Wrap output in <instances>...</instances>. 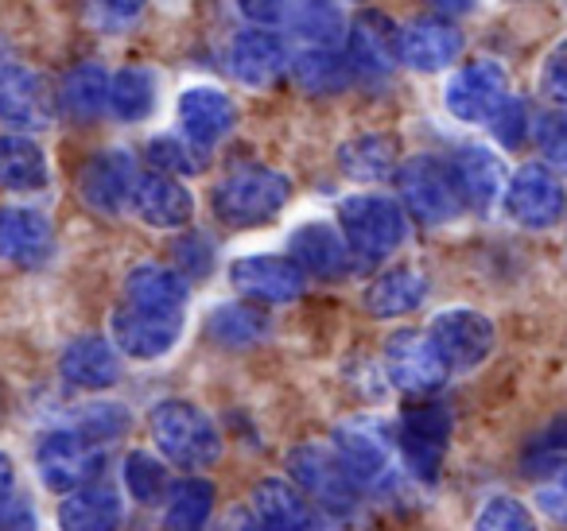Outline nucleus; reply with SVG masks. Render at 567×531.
<instances>
[{"label":"nucleus","instance_id":"nucleus-11","mask_svg":"<svg viewBox=\"0 0 567 531\" xmlns=\"http://www.w3.org/2000/svg\"><path fill=\"white\" fill-rule=\"evenodd\" d=\"M396 43H401V28L393 20L381 17V12H362L347 28V48H342L350 59V71H354V82H370V86L385 82L401 63Z\"/></svg>","mask_w":567,"mask_h":531},{"label":"nucleus","instance_id":"nucleus-19","mask_svg":"<svg viewBox=\"0 0 567 531\" xmlns=\"http://www.w3.org/2000/svg\"><path fill=\"white\" fill-rule=\"evenodd\" d=\"M229 71L245 86H272L284 71H288V48L276 32L268 28H241V32L229 40Z\"/></svg>","mask_w":567,"mask_h":531},{"label":"nucleus","instance_id":"nucleus-22","mask_svg":"<svg viewBox=\"0 0 567 531\" xmlns=\"http://www.w3.org/2000/svg\"><path fill=\"white\" fill-rule=\"evenodd\" d=\"M401 63L409 71L435 74L447 71L458 55H463V32L455 24H443V20H416V24L401 28Z\"/></svg>","mask_w":567,"mask_h":531},{"label":"nucleus","instance_id":"nucleus-25","mask_svg":"<svg viewBox=\"0 0 567 531\" xmlns=\"http://www.w3.org/2000/svg\"><path fill=\"white\" fill-rule=\"evenodd\" d=\"M59 373L74 388H110L121 381V357L105 337H74L59 357Z\"/></svg>","mask_w":567,"mask_h":531},{"label":"nucleus","instance_id":"nucleus-7","mask_svg":"<svg viewBox=\"0 0 567 531\" xmlns=\"http://www.w3.org/2000/svg\"><path fill=\"white\" fill-rule=\"evenodd\" d=\"M55 121V90L24 63H0V125L12 133H43Z\"/></svg>","mask_w":567,"mask_h":531},{"label":"nucleus","instance_id":"nucleus-51","mask_svg":"<svg viewBox=\"0 0 567 531\" xmlns=\"http://www.w3.org/2000/svg\"><path fill=\"white\" fill-rule=\"evenodd\" d=\"M4 531H35V523H32V512H28L24 504H17L12 512H4Z\"/></svg>","mask_w":567,"mask_h":531},{"label":"nucleus","instance_id":"nucleus-4","mask_svg":"<svg viewBox=\"0 0 567 531\" xmlns=\"http://www.w3.org/2000/svg\"><path fill=\"white\" fill-rule=\"evenodd\" d=\"M288 469H292V481L300 485L303 497L316 500L323 512L347 516L362 500V485L354 481L347 461L334 454V446H296Z\"/></svg>","mask_w":567,"mask_h":531},{"label":"nucleus","instance_id":"nucleus-46","mask_svg":"<svg viewBox=\"0 0 567 531\" xmlns=\"http://www.w3.org/2000/svg\"><path fill=\"white\" fill-rule=\"evenodd\" d=\"M175 260H179L183 275H195V280H203V275L210 272V241H206V237H198V233L179 237V241H175Z\"/></svg>","mask_w":567,"mask_h":531},{"label":"nucleus","instance_id":"nucleus-27","mask_svg":"<svg viewBox=\"0 0 567 531\" xmlns=\"http://www.w3.org/2000/svg\"><path fill=\"white\" fill-rule=\"evenodd\" d=\"M252 512L265 523V531H316L308 497L300 485H288L280 477H265L252 492Z\"/></svg>","mask_w":567,"mask_h":531},{"label":"nucleus","instance_id":"nucleus-24","mask_svg":"<svg viewBox=\"0 0 567 531\" xmlns=\"http://www.w3.org/2000/svg\"><path fill=\"white\" fill-rule=\"evenodd\" d=\"M288 252H292V260L303 268V272L319 275V280H339V275H347L350 264H354V257H350L342 233L331 226H323V221L296 229Z\"/></svg>","mask_w":567,"mask_h":531},{"label":"nucleus","instance_id":"nucleus-38","mask_svg":"<svg viewBox=\"0 0 567 531\" xmlns=\"http://www.w3.org/2000/svg\"><path fill=\"white\" fill-rule=\"evenodd\" d=\"M148 164L164 175H198L206 171V148L187 136H156L148 144Z\"/></svg>","mask_w":567,"mask_h":531},{"label":"nucleus","instance_id":"nucleus-16","mask_svg":"<svg viewBox=\"0 0 567 531\" xmlns=\"http://www.w3.org/2000/svg\"><path fill=\"white\" fill-rule=\"evenodd\" d=\"M136 164L128 152L110 148V152H97L82 164L79 175V190H82V202L97 214H121L128 202H133V187H136Z\"/></svg>","mask_w":567,"mask_h":531},{"label":"nucleus","instance_id":"nucleus-23","mask_svg":"<svg viewBox=\"0 0 567 531\" xmlns=\"http://www.w3.org/2000/svg\"><path fill=\"white\" fill-rule=\"evenodd\" d=\"M179 125H183V136L203 148L210 144L226 140L237 125V105L229 94L214 86H190L187 94L179 97Z\"/></svg>","mask_w":567,"mask_h":531},{"label":"nucleus","instance_id":"nucleus-30","mask_svg":"<svg viewBox=\"0 0 567 531\" xmlns=\"http://www.w3.org/2000/svg\"><path fill=\"white\" fill-rule=\"evenodd\" d=\"M339 167L358 183H381L396 175L401 167V152H396V136L389 133H362L339 148Z\"/></svg>","mask_w":567,"mask_h":531},{"label":"nucleus","instance_id":"nucleus-1","mask_svg":"<svg viewBox=\"0 0 567 531\" xmlns=\"http://www.w3.org/2000/svg\"><path fill=\"white\" fill-rule=\"evenodd\" d=\"M339 233L354 264L373 268L404 244L409 221L404 210L385 195H350L339 202Z\"/></svg>","mask_w":567,"mask_h":531},{"label":"nucleus","instance_id":"nucleus-17","mask_svg":"<svg viewBox=\"0 0 567 531\" xmlns=\"http://www.w3.org/2000/svg\"><path fill=\"white\" fill-rule=\"evenodd\" d=\"M229 283L249 303H296L303 295V268L292 257H241L229 268Z\"/></svg>","mask_w":567,"mask_h":531},{"label":"nucleus","instance_id":"nucleus-45","mask_svg":"<svg viewBox=\"0 0 567 531\" xmlns=\"http://www.w3.org/2000/svg\"><path fill=\"white\" fill-rule=\"evenodd\" d=\"M489 128H494V136L502 140V148H517L520 140H525L528 133V117H525V105L520 102H505L502 110L489 117Z\"/></svg>","mask_w":567,"mask_h":531},{"label":"nucleus","instance_id":"nucleus-6","mask_svg":"<svg viewBox=\"0 0 567 531\" xmlns=\"http://www.w3.org/2000/svg\"><path fill=\"white\" fill-rule=\"evenodd\" d=\"M396 187H401L404 206L424 226H447L466 210L463 195H458L455 179H451V167L432 156H416L404 167H396Z\"/></svg>","mask_w":567,"mask_h":531},{"label":"nucleus","instance_id":"nucleus-15","mask_svg":"<svg viewBox=\"0 0 567 531\" xmlns=\"http://www.w3.org/2000/svg\"><path fill=\"white\" fill-rule=\"evenodd\" d=\"M385 373L393 388L409 392V396H432L447 376V365H443L432 337L420 330H401L385 345Z\"/></svg>","mask_w":567,"mask_h":531},{"label":"nucleus","instance_id":"nucleus-14","mask_svg":"<svg viewBox=\"0 0 567 531\" xmlns=\"http://www.w3.org/2000/svg\"><path fill=\"white\" fill-rule=\"evenodd\" d=\"M110 334L125 357L136 361H156L179 342L183 334V314H164V311H148V306H117L110 319Z\"/></svg>","mask_w":567,"mask_h":531},{"label":"nucleus","instance_id":"nucleus-20","mask_svg":"<svg viewBox=\"0 0 567 531\" xmlns=\"http://www.w3.org/2000/svg\"><path fill=\"white\" fill-rule=\"evenodd\" d=\"M133 214L152 229H179L190 221L195 214V198L190 190L183 187L175 175L164 171H148V175H136V187H133Z\"/></svg>","mask_w":567,"mask_h":531},{"label":"nucleus","instance_id":"nucleus-9","mask_svg":"<svg viewBox=\"0 0 567 531\" xmlns=\"http://www.w3.org/2000/svg\"><path fill=\"white\" fill-rule=\"evenodd\" d=\"M451 438V412L435 399L424 404H412L401 419V454L404 466L420 477V481H435L443 466V454H447Z\"/></svg>","mask_w":567,"mask_h":531},{"label":"nucleus","instance_id":"nucleus-33","mask_svg":"<svg viewBox=\"0 0 567 531\" xmlns=\"http://www.w3.org/2000/svg\"><path fill=\"white\" fill-rule=\"evenodd\" d=\"M288 24L303 40V48H342L347 40V17L334 0H296Z\"/></svg>","mask_w":567,"mask_h":531},{"label":"nucleus","instance_id":"nucleus-18","mask_svg":"<svg viewBox=\"0 0 567 531\" xmlns=\"http://www.w3.org/2000/svg\"><path fill=\"white\" fill-rule=\"evenodd\" d=\"M55 249L48 214L32 206H0V260L20 268H40Z\"/></svg>","mask_w":567,"mask_h":531},{"label":"nucleus","instance_id":"nucleus-44","mask_svg":"<svg viewBox=\"0 0 567 531\" xmlns=\"http://www.w3.org/2000/svg\"><path fill=\"white\" fill-rule=\"evenodd\" d=\"M540 90L556 110H567V40L548 51L540 66Z\"/></svg>","mask_w":567,"mask_h":531},{"label":"nucleus","instance_id":"nucleus-8","mask_svg":"<svg viewBox=\"0 0 567 531\" xmlns=\"http://www.w3.org/2000/svg\"><path fill=\"white\" fill-rule=\"evenodd\" d=\"M334 454L347 461L362 489L393 485V435L373 419H350L334 427Z\"/></svg>","mask_w":567,"mask_h":531},{"label":"nucleus","instance_id":"nucleus-32","mask_svg":"<svg viewBox=\"0 0 567 531\" xmlns=\"http://www.w3.org/2000/svg\"><path fill=\"white\" fill-rule=\"evenodd\" d=\"M288 71H292V79L300 82L303 90H311V94H334V90H342L354 79L350 59L342 48H303L288 59Z\"/></svg>","mask_w":567,"mask_h":531},{"label":"nucleus","instance_id":"nucleus-26","mask_svg":"<svg viewBox=\"0 0 567 531\" xmlns=\"http://www.w3.org/2000/svg\"><path fill=\"white\" fill-rule=\"evenodd\" d=\"M125 504H121V492L110 485H82V489L66 492L63 504H59V528L63 531H117Z\"/></svg>","mask_w":567,"mask_h":531},{"label":"nucleus","instance_id":"nucleus-12","mask_svg":"<svg viewBox=\"0 0 567 531\" xmlns=\"http://www.w3.org/2000/svg\"><path fill=\"white\" fill-rule=\"evenodd\" d=\"M564 187L540 164H525L509 183H505V214L520 229H551L564 218Z\"/></svg>","mask_w":567,"mask_h":531},{"label":"nucleus","instance_id":"nucleus-10","mask_svg":"<svg viewBox=\"0 0 567 531\" xmlns=\"http://www.w3.org/2000/svg\"><path fill=\"white\" fill-rule=\"evenodd\" d=\"M427 337H432V345L440 350L443 365L458 368V373L478 368L482 361L494 353V322L478 311H466V306L435 314Z\"/></svg>","mask_w":567,"mask_h":531},{"label":"nucleus","instance_id":"nucleus-3","mask_svg":"<svg viewBox=\"0 0 567 531\" xmlns=\"http://www.w3.org/2000/svg\"><path fill=\"white\" fill-rule=\"evenodd\" d=\"M152 438H156L159 454L183 469L214 466L221 454V435L214 419L187 399H167V404L152 407Z\"/></svg>","mask_w":567,"mask_h":531},{"label":"nucleus","instance_id":"nucleus-31","mask_svg":"<svg viewBox=\"0 0 567 531\" xmlns=\"http://www.w3.org/2000/svg\"><path fill=\"white\" fill-rule=\"evenodd\" d=\"M427 299V275L416 268H393V272L378 275L365 288V311L378 319H401V314L416 311Z\"/></svg>","mask_w":567,"mask_h":531},{"label":"nucleus","instance_id":"nucleus-36","mask_svg":"<svg viewBox=\"0 0 567 531\" xmlns=\"http://www.w3.org/2000/svg\"><path fill=\"white\" fill-rule=\"evenodd\" d=\"M214 512V485L210 481H179L167 497L164 512V531H206Z\"/></svg>","mask_w":567,"mask_h":531},{"label":"nucleus","instance_id":"nucleus-52","mask_svg":"<svg viewBox=\"0 0 567 531\" xmlns=\"http://www.w3.org/2000/svg\"><path fill=\"white\" fill-rule=\"evenodd\" d=\"M435 9H443V12H466V9H474V0H432Z\"/></svg>","mask_w":567,"mask_h":531},{"label":"nucleus","instance_id":"nucleus-49","mask_svg":"<svg viewBox=\"0 0 567 531\" xmlns=\"http://www.w3.org/2000/svg\"><path fill=\"white\" fill-rule=\"evenodd\" d=\"M12 485H17V466L4 450H0V508H9L12 500Z\"/></svg>","mask_w":567,"mask_h":531},{"label":"nucleus","instance_id":"nucleus-50","mask_svg":"<svg viewBox=\"0 0 567 531\" xmlns=\"http://www.w3.org/2000/svg\"><path fill=\"white\" fill-rule=\"evenodd\" d=\"M97 4H102V9L110 12V17L128 20V17H136V12H141L144 4H148V0H97Z\"/></svg>","mask_w":567,"mask_h":531},{"label":"nucleus","instance_id":"nucleus-40","mask_svg":"<svg viewBox=\"0 0 567 531\" xmlns=\"http://www.w3.org/2000/svg\"><path fill=\"white\" fill-rule=\"evenodd\" d=\"M66 427L82 430L86 438H94V442L105 446L110 438H117L121 430L128 427V412L117 404H90V407H82V412H74Z\"/></svg>","mask_w":567,"mask_h":531},{"label":"nucleus","instance_id":"nucleus-43","mask_svg":"<svg viewBox=\"0 0 567 531\" xmlns=\"http://www.w3.org/2000/svg\"><path fill=\"white\" fill-rule=\"evenodd\" d=\"M536 508L567 523V458H551L548 469L536 477Z\"/></svg>","mask_w":567,"mask_h":531},{"label":"nucleus","instance_id":"nucleus-37","mask_svg":"<svg viewBox=\"0 0 567 531\" xmlns=\"http://www.w3.org/2000/svg\"><path fill=\"white\" fill-rule=\"evenodd\" d=\"M206 330H210L214 342L245 350V345L260 342V337L268 334V319H265V311H257L252 303H226V306H218V311H210Z\"/></svg>","mask_w":567,"mask_h":531},{"label":"nucleus","instance_id":"nucleus-28","mask_svg":"<svg viewBox=\"0 0 567 531\" xmlns=\"http://www.w3.org/2000/svg\"><path fill=\"white\" fill-rule=\"evenodd\" d=\"M51 179V167L43 148L28 133H4L0 136V190L12 195H32L43 190Z\"/></svg>","mask_w":567,"mask_h":531},{"label":"nucleus","instance_id":"nucleus-2","mask_svg":"<svg viewBox=\"0 0 567 531\" xmlns=\"http://www.w3.org/2000/svg\"><path fill=\"white\" fill-rule=\"evenodd\" d=\"M292 198V183L265 164H241L214 187V214L234 229L272 221Z\"/></svg>","mask_w":567,"mask_h":531},{"label":"nucleus","instance_id":"nucleus-42","mask_svg":"<svg viewBox=\"0 0 567 531\" xmlns=\"http://www.w3.org/2000/svg\"><path fill=\"white\" fill-rule=\"evenodd\" d=\"M528 128H533V140L540 148V156L556 167H567V110L536 113V121Z\"/></svg>","mask_w":567,"mask_h":531},{"label":"nucleus","instance_id":"nucleus-13","mask_svg":"<svg viewBox=\"0 0 567 531\" xmlns=\"http://www.w3.org/2000/svg\"><path fill=\"white\" fill-rule=\"evenodd\" d=\"M505 102H509V74L494 59H478V63L463 66L447 86L451 117L466 121V125H489V117Z\"/></svg>","mask_w":567,"mask_h":531},{"label":"nucleus","instance_id":"nucleus-48","mask_svg":"<svg viewBox=\"0 0 567 531\" xmlns=\"http://www.w3.org/2000/svg\"><path fill=\"white\" fill-rule=\"evenodd\" d=\"M218 531H265V523H260L257 512H249V508H234V512L221 520Z\"/></svg>","mask_w":567,"mask_h":531},{"label":"nucleus","instance_id":"nucleus-5","mask_svg":"<svg viewBox=\"0 0 567 531\" xmlns=\"http://www.w3.org/2000/svg\"><path fill=\"white\" fill-rule=\"evenodd\" d=\"M35 466H40V477L48 489L74 492L102 477L105 450H102V442L86 438L82 430L59 427L40 438V446H35Z\"/></svg>","mask_w":567,"mask_h":531},{"label":"nucleus","instance_id":"nucleus-21","mask_svg":"<svg viewBox=\"0 0 567 531\" xmlns=\"http://www.w3.org/2000/svg\"><path fill=\"white\" fill-rule=\"evenodd\" d=\"M451 179H455L463 206L486 214L494 210V202L502 198L505 187V164L497 152L482 148V144H463V148L451 156Z\"/></svg>","mask_w":567,"mask_h":531},{"label":"nucleus","instance_id":"nucleus-34","mask_svg":"<svg viewBox=\"0 0 567 531\" xmlns=\"http://www.w3.org/2000/svg\"><path fill=\"white\" fill-rule=\"evenodd\" d=\"M110 110L117 121H136L152 117L156 110V74L144 71V66H125L110 79Z\"/></svg>","mask_w":567,"mask_h":531},{"label":"nucleus","instance_id":"nucleus-41","mask_svg":"<svg viewBox=\"0 0 567 531\" xmlns=\"http://www.w3.org/2000/svg\"><path fill=\"white\" fill-rule=\"evenodd\" d=\"M474 531H540L520 500L513 497H489L482 504L478 520H474Z\"/></svg>","mask_w":567,"mask_h":531},{"label":"nucleus","instance_id":"nucleus-47","mask_svg":"<svg viewBox=\"0 0 567 531\" xmlns=\"http://www.w3.org/2000/svg\"><path fill=\"white\" fill-rule=\"evenodd\" d=\"M296 0H237V9L249 24L268 28V24H284L288 12H292Z\"/></svg>","mask_w":567,"mask_h":531},{"label":"nucleus","instance_id":"nucleus-35","mask_svg":"<svg viewBox=\"0 0 567 531\" xmlns=\"http://www.w3.org/2000/svg\"><path fill=\"white\" fill-rule=\"evenodd\" d=\"M63 110L71 113L74 121H94L102 117V110L110 105V74L94 63H82L74 66L71 74L63 79Z\"/></svg>","mask_w":567,"mask_h":531},{"label":"nucleus","instance_id":"nucleus-39","mask_svg":"<svg viewBox=\"0 0 567 531\" xmlns=\"http://www.w3.org/2000/svg\"><path fill=\"white\" fill-rule=\"evenodd\" d=\"M125 485L141 504H156L167 492V469L148 450H133L125 458Z\"/></svg>","mask_w":567,"mask_h":531},{"label":"nucleus","instance_id":"nucleus-29","mask_svg":"<svg viewBox=\"0 0 567 531\" xmlns=\"http://www.w3.org/2000/svg\"><path fill=\"white\" fill-rule=\"evenodd\" d=\"M190 295V283L183 272L164 264H141L128 272L125 280V303L133 306H148V311H164V314H183Z\"/></svg>","mask_w":567,"mask_h":531}]
</instances>
